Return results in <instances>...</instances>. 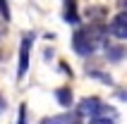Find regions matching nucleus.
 <instances>
[{
  "mask_svg": "<svg viewBox=\"0 0 127 124\" xmlns=\"http://www.w3.org/2000/svg\"><path fill=\"white\" fill-rule=\"evenodd\" d=\"M55 98H58V103L63 105V107H70V103H72V91L70 88H58L55 91Z\"/></svg>",
  "mask_w": 127,
  "mask_h": 124,
  "instance_id": "7",
  "label": "nucleus"
},
{
  "mask_svg": "<svg viewBox=\"0 0 127 124\" xmlns=\"http://www.w3.org/2000/svg\"><path fill=\"white\" fill-rule=\"evenodd\" d=\"M24 112H27V105H19V124L27 122V115H24Z\"/></svg>",
  "mask_w": 127,
  "mask_h": 124,
  "instance_id": "10",
  "label": "nucleus"
},
{
  "mask_svg": "<svg viewBox=\"0 0 127 124\" xmlns=\"http://www.w3.org/2000/svg\"><path fill=\"white\" fill-rule=\"evenodd\" d=\"M31 41H34V36L27 34L22 38V48H19V69H17V79H24L29 69V53H31Z\"/></svg>",
  "mask_w": 127,
  "mask_h": 124,
  "instance_id": "2",
  "label": "nucleus"
},
{
  "mask_svg": "<svg viewBox=\"0 0 127 124\" xmlns=\"http://www.w3.org/2000/svg\"><path fill=\"white\" fill-rule=\"evenodd\" d=\"M63 19L67 24H77L79 21V14H77V2L74 0H65V12H63Z\"/></svg>",
  "mask_w": 127,
  "mask_h": 124,
  "instance_id": "6",
  "label": "nucleus"
},
{
  "mask_svg": "<svg viewBox=\"0 0 127 124\" xmlns=\"http://www.w3.org/2000/svg\"><path fill=\"white\" fill-rule=\"evenodd\" d=\"M2 107H5V103H2V98H0V112H2Z\"/></svg>",
  "mask_w": 127,
  "mask_h": 124,
  "instance_id": "11",
  "label": "nucleus"
},
{
  "mask_svg": "<svg viewBox=\"0 0 127 124\" xmlns=\"http://www.w3.org/2000/svg\"><path fill=\"white\" fill-rule=\"evenodd\" d=\"M91 124H118V110L108 107V105H101L98 112L91 117Z\"/></svg>",
  "mask_w": 127,
  "mask_h": 124,
  "instance_id": "4",
  "label": "nucleus"
},
{
  "mask_svg": "<svg viewBox=\"0 0 127 124\" xmlns=\"http://www.w3.org/2000/svg\"><path fill=\"white\" fill-rule=\"evenodd\" d=\"M101 105H103V103H101L98 98H84V100L77 105V117H89V119H91L94 115L98 112Z\"/></svg>",
  "mask_w": 127,
  "mask_h": 124,
  "instance_id": "5",
  "label": "nucleus"
},
{
  "mask_svg": "<svg viewBox=\"0 0 127 124\" xmlns=\"http://www.w3.org/2000/svg\"><path fill=\"white\" fill-rule=\"evenodd\" d=\"M0 14H2V19H10V10H7L5 0H0Z\"/></svg>",
  "mask_w": 127,
  "mask_h": 124,
  "instance_id": "9",
  "label": "nucleus"
},
{
  "mask_svg": "<svg viewBox=\"0 0 127 124\" xmlns=\"http://www.w3.org/2000/svg\"><path fill=\"white\" fill-rule=\"evenodd\" d=\"M108 31L115 36V38H120V41H127V12H120L115 14L110 24H108Z\"/></svg>",
  "mask_w": 127,
  "mask_h": 124,
  "instance_id": "3",
  "label": "nucleus"
},
{
  "mask_svg": "<svg viewBox=\"0 0 127 124\" xmlns=\"http://www.w3.org/2000/svg\"><path fill=\"white\" fill-rule=\"evenodd\" d=\"M103 34H106V29L101 24H94V26H86V29H77L74 36H72L74 53H79V55H94L96 48L103 43Z\"/></svg>",
  "mask_w": 127,
  "mask_h": 124,
  "instance_id": "1",
  "label": "nucleus"
},
{
  "mask_svg": "<svg viewBox=\"0 0 127 124\" xmlns=\"http://www.w3.org/2000/svg\"><path fill=\"white\" fill-rule=\"evenodd\" d=\"M48 124H79V117L67 112V115H58V117H53Z\"/></svg>",
  "mask_w": 127,
  "mask_h": 124,
  "instance_id": "8",
  "label": "nucleus"
}]
</instances>
